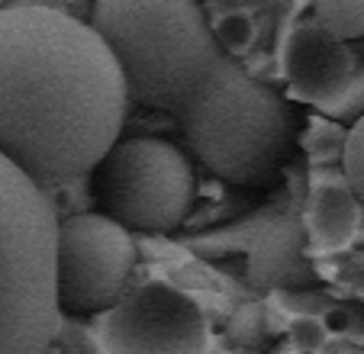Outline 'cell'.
Instances as JSON below:
<instances>
[{"label": "cell", "instance_id": "obj_1", "mask_svg": "<svg viewBox=\"0 0 364 354\" xmlns=\"http://www.w3.org/2000/svg\"><path fill=\"white\" fill-rule=\"evenodd\" d=\"M90 23L117 52L129 100L171 116L216 177L274 184L296 116L223 48L197 0H97Z\"/></svg>", "mask_w": 364, "mask_h": 354}, {"label": "cell", "instance_id": "obj_2", "mask_svg": "<svg viewBox=\"0 0 364 354\" xmlns=\"http://www.w3.org/2000/svg\"><path fill=\"white\" fill-rule=\"evenodd\" d=\"M129 87L94 23L42 4L0 7V155L42 187L90 174L119 142Z\"/></svg>", "mask_w": 364, "mask_h": 354}, {"label": "cell", "instance_id": "obj_3", "mask_svg": "<svg viewBox=\"0 0 364 354\" xmlns=\"http://www.w3.org/2000/svg\"><path fill=\"white\" fill-rule=\"evenodd\" d=\"M58 235L46 187L0 155V354H46L55 338Z\"/></svg>", "mask_w": 364, "mask_h": 354}, {"label": "cell", "instance_id": "obj_4", "mask_svg": "<svg viewBox=\"0 0 364 354\" xmlns=\"http://www.w3.org/2000/svg\"><path fill=\"white\" fill-rule=\"evenodd\" d=\"M90 193L103 216L129 232H171L191 216L197 174L178 145L155 136H129L90 171Z\"/></svg>", "mask_w": 364, "mask_h": 354}, {"label": "cell", "instance_id": "obj_5", "mask_svg": "<svg viewBox=\"0 0 364 354\" xmlns=\"http://www.w3.org/2000/svg\"><path fill=\"white\" fill-rule=\"evenodd\" d=\"M136 271L129 229L100 210L77 213L58 235V300L68 313H107L126 296Z\"/></svg>", "mask_w": 364, "mask_h": 354}, {"label": "cell", "instance_id": "obj_6", "mask_svg": "<svg viewBox=\"0 0 364 354\" xmlns=\"http://www.w3.org/2000/svg\"><path fill=\"white\" fill-rule=\"evenodd\" d=\"M103 354H206L210 326L184 290L149 280L136 286L97 322Z\"/></svg>", "mask_w": 364, "mask_h": 354}, {"label": "cell", "instance_id": "obj_7", "mask_svg": "<svg viewBox=\"0 0 364 354\" xmlns=\"http://www.w3.org/2000/svg\"><path fill=\"white\" fill-rule=\"evenodd\" d=\"M358 58L351 45L319 23L296 26L284 45V77L296 100L313 107H336L351 90Z\"/></svg>", "mask_w": 364, "mask_h": 354}, {"label": "cell", "instance_id": "obj_8", "mask_svg": "<svg viewBox=\"0 0 364 354\" xmlns=\"http://www.w3.org/2000/svg\"><path fill=\"white\" fill-rule=\"evenodd\" d=\"M303 225H306L309 245L316 252H345L364 225V203L348 187V181H326L309 193Z\"/></svg>", "mask_w": 364, "mask_h": 354}, {"label": "cell", "instance_id": "obj_9", "mask_svg": "<svg viewBox=\"0 0 364 354\" xmlns=\"http://www.w3.org/2000/svg\"><path fill=\"white\" fill-rule=\"evenodd\" d=\"M313 16L338 39H364V0H313Z\"/></svg>", "mask_w": 364, "mask_h": 354}, {"label": "cell", "instance_id": "obj_10", "mask_svg": "<svg viewBox=\"0 0 364 354\" xmlns=\"http://www.w3.org/2000/svg\"><path fill=\"white\" fill-rule=\"evenodd\" d=\"M342 171L348 187L358 193V200L364 203V113L355 119V126L348 129L342 145Z\"/></svg>", "mask_w": 364, "mask_h": 354}, {"label": "cell", "instance_id": "obj_11", "mask_svg": "<svg viewBox=\"0 0 364 354\" xmlns=\"http://www.w3.org/2000/svg\"><path fill=\"white\" fill-rule=\"evenodd\" d=\"M229 338L242 348H255V345H268V332H264V309L258 303L239 306L235 316L229 319Z\"/></svg>", "mask_w": 364, "mask_h": 354}, {"label": "cell", "instance_id": "obj_12", "mask_svg": "<svg viewBox=\"0 0 364 354\" xmlns=\"http://www.w3.org/2000/svg\"><path fill=\"white\" fill-rule=\"evenodd\" d=\"M213 29L229 55H242L255 45V23L248 14H226Z\"/></svg>", "mask_w": 364, "mask_h": 354}, {"label": "cell", "instance_id": "obj_13", "mask_svg": "<svg viewBox=\"0 0 364 354\" xmlns=\"http://www.w3.org/2000/svg\"><path fill=\"white\" fill-rule=\"evenodd\" d=\"M326 338H329L326 326L319 319H313V316H300V319L290 322V341H294L296 351L316 354L319 348L326 345Z\"/></svg>", "mask_w": 364, "mask_h": 354}]
</instances>
